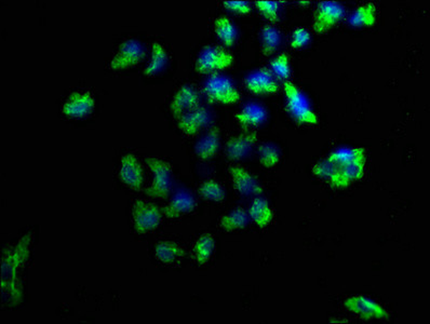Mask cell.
I'll return each instance as SVG.
<instances>
[{
	"label": "cell",
	"instance_id": "obj_1",
	"mask_svg": "<svg viewBox=\"0 0 430 324\" xmlns=\"http://www.w3.org/2000/svg\"><path fill=\"white\" fill-rule=\"evenodd\" d=\"M33 234L21 237L15 244L4 250L0 270V294L3 305L12 309L19 307L25 294V275L32 254Z\"/></svg>",
	"mask_w": 430,
	"mask_h": 324
},
{
	"label": "cell",
	"instance_id": "obj_2",
	"mask_svg": "<svg viewBox=\"0 0 430 324\" xmlns=\"http://www.w3.org/2000/svg\"><path fill=\"white\" fill-rule=\"evenodd\" d=\"M286 108L291 118L300 126L314 127L319 125V116L308 102L307 97L293 81L282 83Z\"/></svg>",
	"mask_w": 430,
	"mask_h": 324
},
{
	"label": "cell",
	"instance_id": "obj_3",
	"mask_svg": "<svg viewBox=\"0 0 430 324\" xmlns=\"http://www.w3.org/2000/svg\"><path fill=\"white\" fill-rule=\"evenodd\" d=\"M204 94L210 104L234 105L242 99V94L234 83L220 73H213L204 85Z\"/></svg>",
	"mask_w": 430,
	"mask_h": 324
},
{
	"label": "cell",
	"instance_id": "obj_4",
	"mask_svg": "<svg viewBox=\"0 0 430 324\" xmlns=\"http://www.w3.org/2000/svg\"><path fill=\"white\" fill-rule=\"evenodd\" d=\"M146 164L154 178L145 192L151 198L159 200L168 199L172 188V167L168 161L158 158H146Z\"/></svg>",
	"mask_w": 430,
	"mask_h": 324
},
{
	"label": "cell",
	"instance_id": "obj_5",
	"mask_svg": "<svg viewBox=\"0 0 430 324\" xmlns=\"http://www.w3.org/2000/svg\"><path fill=\"white\" fill-rule=\"evenodd\" d=\"M235 57L230 51L219 45L204 48L197 59L195 71L199 73H218L230 69L234 64Z\"/></svg>",
	"mask_w": 430,
	"mask_h": 324
},
{
	"label": "cell",
	"instance_id": "obj_6",
	"mask_svg": "<svg viewBox=\"0 0 430 324\" xmlns=\"http://www.w3.org/2000/svg\"><path fill=\"white\" fill-rule=\"evenodd\" d=\"M345 8L335 1H321L314 10L312 31L316 35H324L333 29L345 17Z\"/></svg>",
	"mask_w": 430,
	"mask_h": 324
},
{
	"label": "cell",
	"instance_id": "obj_7",
	"mask_svg": "<svg viewBox=\"0 0 430 324\" xmlns=\"http://www.w3.org/2000/svg\"><path fill=\"white\" fill-rule=\"evenodd\" d=\"M344 307L362 320H388L390 318L388 310L369 296H350L344 301Z\"/></svg>",
	"mask_w": 430,
	"mask_h": 324
},
{
	"label": "cell",
	"instance_id": "obj_8",
	"mask_svg": "<svg viewBox=\"0 0 430 324\" xmlns=\"http://www.w3.org/2000/svg\"><path fill=\"white\" fill-rule=\"evenodd\" d=\"M162 211L144 200H137L133 204L132 222L137 234H144L160 225Z\"/></svg>",
	"mask_w": 430,
	"mask_h": 324
},
{
	"label": "cell",
	"instance_id": "obj_9",
	"mask_svg": "<svg viewBox=\"0 0 430 324\" xmlns=\"http://www.w3.org/2000/svg\"><path fill=\"white\" fill-rule=\"evenodd\" d=\"M144 57L145 50L142 43L137 39H127L119 45L109 66L113 71L130 69L139 64Z\"/></svg>",
	"mask_w": 430,
	"mask_h": 324
},
{
	"label": "cell",
	"instance_id": "obj_10",
	"mask_svg": "<svg viewBox=\"0 0 430 324\" xmlns=\"http://www.w3.org/2000/svg\"><path fill=\"white\" fill-rule=\"evenodd\" d=\"M247 90L254 95H272L279 92L280 85L268 67H261L244 79Z\"/></svg>",
	"mask_w": 430,
	"mask_h": 324
},
{
	"label": "cell",
	"instance_id": "obj_11",
	"mask_svg": "<svg viewBox=\"0 0 430 324\" xmlns=\"http://www.w3.org/2000/svg\"><path fill=\"white\" fill-rule=\"evenodd\" d=\"M95 106V99L89 91H75L62 105V113L69 118H85Z\"/></svg>",
	"mask_w": 430,
	"mask_h": 324
},
{
	"label": "cell",
	"instance_id": "obj_12",
	"mask_svg": "<svg viewBox=\"0 0 430 324\" xmlns=\"http://www.w3.org/2000/svg\"><path fill=\"white\" fill-rule=\"evenodd\" d=\"M258 142L256 131H244L242 134L234 135L228 139L225 147L227 158L230 161L240 160L252 152L253 147Z\"/></svg>",
	"mask_w": 430,
	"mask_h": 324
},
{
	"label": "cell",
	"instance_id": "obj_13",
	"mask_svg": "<svg viewBox=\"0 0 430 324\" xmlns=\"http://www.w3.org/2000/svg\"><path fill=\"white\" fill-rule=\"evenodd\" d=\"M230 178L235 190L242 196L258 197L262 196V185L258 183V178L251 174L248 170L240 166H230L228 169Z\"/></svg>",
	"mask_w": 430,
	"mask_h": 324
},
{
	"label": "cell",
	"instance_id": "obj_14",
	"mask_svg": "<svg viewBox=\"0 0 430 324\" xmlns=\"http://www.w3.org/2000/svg\"><path fill=\"white\" fill-rule=\"evenodd\" d=\"M211 119L210 111L204 107L198 106L179 117L178 127L184 134L193 136L208 127Z\"/></svg>",
	"mask_w": 430,
	"mask_h": 324
},
{
	"label": "cell",
	"instance_id": "obj_15",
	"mask_svg": "<svg viewBox=\"0 0 430 324\" xmlns=\"http://www.w3.org/2000/svg\"><path fill=\"white\" fill-rule=\"evenodd\" d=\"M199 106V94L192 85H183L173 97L170 111L176 118Z\"/></svg>",
	"mask_w": 430,
	"mask_h": 324
},
{
	"label": "cell",
	"instance_id": "obj_16",
	"mask_svg": "<svg viewBox=\"0 0 430 324\" xmlns=\"http://www.w3.org/2000/svg\"><path fill=\"white\" fill-rule=\"evenodd\" d=\"M120 178L133 190H142L143 169L134 155L127 154L121 159Z\"/></svg>",
	"mask_w": 430,
	"mask_h": 324
},
{
	"label": "cell",
	"instance_id": "obj_17",
	"mask_svg": "<svg viewBox=\"0 0 430 324\" xmlns=\"http://www.w3.org/2000/svg\"><path fill=\"white\" fill-rule=\"evenodd\" d=\"M366 160H360L338 167V174L332 186L338 190H343L350 186L352 183L361 180L366 173Z\"/></svg>",
	"mask_w": 430,
	"mask_h": 324
},
{
	"label": "cell",
	"instance_id": "obj_18",
	"mask_svg": "<svg viewBox=\"0 0 430 324\" xmlns=\"http://www.w3.org/2000/svg\"><path fill=\"white\" fill-rule=\"evenodd\" d=\"M197 202L193 195L181 192L173 197L172 200L162 210L163 216L168 218H178L192 213Z\"/></svg>",
	"mask_w": 430,
	"mask_h": 324
},
{
	"label": "cell",
	"instance_id": "obj_19",
	"mask_svg": "<svg viewBox=\"0 0 430 324\" xmlns=\"http://www.w3.org/2000/svg\"><path fill=\"white\" fill-rule=\"evenodd\" d=\"M235 119L239 126L248 131L249 128L262 126L263 123L268 120V111L262 105L252 103V104L246 105L242 111L236 113Z\"/></svg>",
	"mask_w": 430,
	"mask_h": 324
},
{
	"label": "cell",
	"instance_id": "obj_20",
	"mask_svg": "<svg viewBox=\"0 0 430 324\" xmlns=\"http://www.w3.org/2000/svg\"><path fill=\"white\" fill-rule=\"evenodd\" d=\"M248 212L251 220L262 230L270 226L274 220V210L270 202L262 196L254 197Z\"/></svg>",
	"mask_w": 430,
	"mask_h": 324
},
{
	"label": "cell",
	"instance_id": "obj_21",
	"mask_svg": "<svg viewBox=\"0 0 430 324\" xmlns=\"http://www.w3.org/2000/svg\"><path fill=\"white\" fill-rule=\"evenodd\" d=\"M220 132V129L214 127L197 143L195 146V154L200 160H209L218 154L221 144Z\"/></svg>",
	"mask_w": 430,
	"mask_h": 324
},
{
	"label": "cell",
	"instance_id": "obj_22",
	"mask_svg": "<svg viewBox=\"0 0 430 324\" xmlns=\"http://www.w3.org/2000/svg\"><path fill=\"white\" fill-rule=\"evenodd\" d=\"M377 21V8L375 3H368L360 5L355 11L352 12L348 19L350 27H373Z\"/></svg>",
	"mask_w": 430,
	"mask_h": 324
},
{
	"label": "cell",
	"instance_id": "obj_23",
	"mask_svg": "<svg viewBox=\"0 0 430 324\" xmlns=\"http://www.w3.org/2000/svg\"><path fill=\"white\" fill-rule=\"evenodd\" d=\"M157 260L166 265H172L186 256V251L183 246L174 241H160L155 248Z\"/></svg>",
	"mask_w": 430,
	"mask_h": 324
},
{
	"label": "cell",
	"instance_id": "obj_24",
	"mask_svg": "<svg viewBox=\"0 0 430 324\" xmlns=\"http://www.w3.org/2000/svg\"><path fill=\"white\" fill-rule=\"evenodd\" d=\"M326 158L330 159L336 166L342 167L356 161L366 160V153L362 147H342L330 153Z\"/></svg>",
	"mask_w": 430,
	"mask_h": 324
},
{
	"label": "cell",
	"instance_id": "obj_25",
	"mask_svg": "<svg viewBox=\"0 0 430 324\" xmlns=\"http://www.w3.org/2000/svg\"><path fill=\"white\" fill-rule=\"evenodd\" d=\"M250 220L248 211L237 208L220 218V227L227 232L244 230L249 225Z\"/></svg>",
	"mask_w": 430,
	"mask_h": 324
},
{
	"label": "cell",
	"instance_id": "obj_26",
	"mask_svg": "<svg viewBox=\"0 0 430 324\" xmlns=\"http://www.w3.org/2000/svg\"><path fill=\"white\" fill-rule=\"evenodd\" d=\"M282 43V34L279 29L272 24H268L261 31V45L264 57H270L276 52Z\"/></svg>",
	"mask_w": 430,
	"mask_h": 324
},
{
	"label": "cell",
	"instance_id": "obj_27",
	"mask_svg": "<svg viewBox=\"0 0 430 324\" xmlns=\"http://www.w3.org/2000/svg\"><path fill=\"white\" fill-rule=\"evenodd\" d=\"M169 57L166 49L158 43L155 41L151 45V59L148 66L144 69V75L147 77L154 76L161 73L163 69L168 66Z\"/></svg>",
	"mask_w": 430,
	"mask_h": 324
},
{
	"label": "cell",
	"instance_id": "obj_28",
	"mask_svg": "<svg viewBox=\"0 0 430 324\" xmlns=\"http://www.w3.org/2000/svg\"><path fill=\"white\" fill-rule=\"evenodd\" d=\"M215 250V241L211 234H204L199 237L194 246V258L197 264L204 266L210 262Z\"/></svg>",
	"mask_w": 430,
	"mask_h": 324
},
{
	"label": "cell",
	"instance_id": "obj_29",
	"mask_svg": "<svg viewBox=\"0 0 430 324\" xmlns=\"http://www.w3.org/2000/svg\"><path fill=\"white\" fill-rule=\"evenodd\" d=\"M215 33L226 47H232L236 41L237 31L230 17H220L214 21Z\"/></svg>",
	"mask_w": 430,
	"mask_h": 324
},
{
	"label": "cell",
	"instance_id": "obj_30",
	"mask_svg": "<svg viewBox=\"0 0 430 324\" xmlns=\"http://www.w3.org/2000/svg\"><path fill=\"white\" fill-rule=\"evenodd\" d=\"M258 159H260V164L264 168H275L279 164L282 153L278 146L272 143H262L258 146Z\"/></svg>",
	"mask_w": 430,
	"mask_h": 324
},
{
	"label": "cell",
	"instance_id": "obj_31",
	"mask_svg": "<svg viewBox=\"0 0 430 324\" xmlns=\"http://www.w3.org/2000/svg\"><path fill=\"white\" fill-rule=\"evenodd\" d=\"M338 167L330 159L324 158L318 161L312 166V172L316 178L319 180L328 182V184L333 185L338 174Z\"/></svg>",
	"mask_w": 430,
	"mask_h": 324
},
{
	"label": "cell",
	"instance_id": "obj_32",
	"mask_svg": "<svg viewBox=\"0 0 430 324\" xmlns=\"http://www.w3.org/2000/svg\"><path fill=\"white\" fill-rule=\"evenodd\" d=\"M270 69L275 78L278 79V80L282 81V83L290 80L292 71H291L290 57H289L288 53L282 52L277 55L270 62Z\"/></svg>",
	"mask_w": 430,
	"mask_h": 324
},
{
	"label": "cell",
	"instance_id": "obj_33",
	"mask_svg": "<svg viewBox=\"0 0 430 324\" xmlns=\"http://www.w3.org/2000/svg\"><path fill=\"white\" fill-rule=\"evenodd\" d=\"M199 194L204 200L212 202H223L225 200V190L222 185L214 180L206 181L199 187Z\"/></svg>",
	"mask_w": 430,
	"mask_h": 324
},
{
	"label": "cell",
	"instance_id": "obj_34",
	"mask_svg": "<svg viewBox=\"0 0 430 324\" xmlns=\"http://www.w3.org/2000/svg\"><path fill=\"white\" fill-rule=\"evenodd\" d=\"M254 5L266 21L272 24L279 22V3L258 0L254 3Z\"/></svg>",
	"mask_w": 430,
	"mask_h": 324
},
{
	"label": "cell",
	"instance_id": "obj_35",
	"mask_svg": "<svg viewBox=\"0 0 430 324\" xmlns=\"http://www.w3.org/2000/svg\"><path fill=\"white\" fill-rule=\"evenodd\" d=\"M312 36H310V31L303 27H298V29H294L292 33V37H291L290 45L292 49H300V48L305 47L310 41Z\"/></svg>",
	"mask_w": 430,
	"mask_h": 324
},
{
	"label": "cell",
	"instance_id": "obj_36",
	"mask_svg": "<svg viewBox=\"0 0 430 324\" xmlns=\"http://www.w3.org/2000/svg\"><path fill=\"white\" fill-rule=\"evenodd\" d=\"M223 5L227 10L234 12L237 15H248L252 11L250 3H247V1H225Z\"/></svg>",
	"mask_w": 430,
	"mask_h": 324
},
{
	"label": "cell",
	"instance_id": "obj_37",
	"mask_svg": "<svg viewBox=\"0 0 430 324\" xmlns=\"http://www.w3.org/2000/svg\"><path fill=\"white\" fill-rule=\"evenodd\" d=\"M298 5H300V6H310V1H300V3H298Z\"/></svg>",
	"mask_w": 430,
	"mask_h": 324
}]
</instances>
